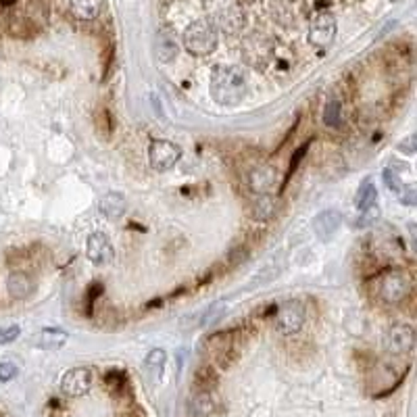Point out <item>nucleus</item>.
<instances>
[{
    "instance_id": "obj_18",
    "label": "nucleus",
    "mask_w": 417,
    "mask_h": 417,
    "mask_svg": "<svg viewBox=\"0 0 417 417\" xmlns=\"http://www.w3.org/2000/svg\"><path fill=\"white\" fill-rule=\"evenodd\" d=\"M215 409V400L207 390H194L190 398V417H209Z\"/></svg>"
},
{
    "instance_id": "obj_23",
    "label": "nucleus",
    "mask_w": 417,
    "mask_h": 417,
    "mask_svg": "<svg viewBox=\"0 0 417 417\" xmlns=\"http://www.w3.org/2000/svg\"><path fill=\"white\" fill-rule=\"evenodd\" d=\"M194 384H196V390H207V392H211V390L217 386L215 367H198V369H196Z\"/></svg>"
},
{
    "instance_id": "obj_12",
    "label": "nucleus",
    "mask_w": 417,
    "mask_h": 417,
    "mask_svg": "<svg viewBox=\"0 0 417 417\" xmlns=\"http://www.w3.org/2000/svg\"><path fill=\"white\" fill-rule=\"evenodd\" d=\"M278 184V169L273 165H259L248 176V186L255 194H269Z\"/></svg>"
},
{
    "instance_id": "obj_1",
    "label": "nucleus",
    "mask_w": 417,
    "mask_h": 417,
    "mask_svg": "<svg viewBox=\"0 0 417 417\" xmlns=\"http://www.w3.org/2000/svg\"><path fill=\"white\" fill-rule=\"evenodd\" d=\"M246 94H248V84L242 69L230 67V65L215 67L211 76V96L215 103L223 107H234L242 103Z\"/></svg>"
},
{
    "instance_id": "obj_6",
    "label": "nucleus",
    "mask_w": 417,
    "mask_h": 417,
    "mask_svg": "<svg viewBox=\"0 0 417 417\" xmlns=\"http://www.w3.org/2000/svg\"><path fill=\"white\" fill-rule=\"evenodd\" d=\"M182 148L171 140H153L148 146V163L155 171H169L178 165Z\"/></svg>"
},
{
    "instance_id": "obj_4",
    "label": "nucleus",
    "mask_w": 417,
    "mask_h": 417,
    "mask_svg": "<svg viewBox=\"0 0 417 417\" xmlns=\"http://www.w3.org/2000/svg\"><path fill=\"white\" fill-rule=\"evenodd\" d=\"M305 305L296 298H290L286 303H282L275 309V330L282 336H292L296 332H300V327L305 325Z\"/></svg>"
},
{
    "instance_id": "obj_20",
    "label": "nucleus",
    "mask_w": 417,
    "mask_h": 417,
    "mask_svg": "<svg viewBox=\"0 0 417 417\" xmlns=\"http://www.w3.org/2000/svg\"><path fill=\"white\" fill-rule=\"evenodd\" d=\"M219 26L228 32V34H238L244 26V13L238 5H232L228 7L221 17H219Z\"/></svg>"
},
{
    "instance_id": "obj_29",
    "label": "nucleus",
    "mask_w": 417,
    "mask_h": 417,
    "mask_svg": "<svg viewBox=\"0 0 417 417\" xmlns=\"http://www.w3.org/2000/svg\"><path fill=\"white\" fill-rule=\"evenodd\" d=\"M400 201L405 203V205H415V188L413 186H409V188H402L400 190Z\"/></svg>"
},
{
    "instance_id": "obj_3",
    "label": "nucleus",
    "mask_w": 417,
    "mask_h": 417,
    "mask_svg": "<svg viewBox=\"0 0 417 417\" xmlns=\"http://www.w3.org/2000/svg\"><path fill=\"white\" fill-rule=\"evenodd\" d=\"M413 290V280L405 269H390L382 275L380 296L388 305H400Z\"/></svg>"
},
{
    "instance_id": "obj_14",
    "label": "nucleus",
    "mask_w": 417,
    "mask_h": 417,
    "mask_svg": "<svg viewBox=\"0 0 417 417\" xmlns=\"http://www.w3.org/2000/svg\"><path fill=\"white\" fill-rule=\"evenodd\" d=\"M340 223H342V215H340V211H336V209H327V211L319 213V215L313 219V230H315L317 238H321V240H330V238L336 234V230L340 228Z\"/></svg>"
},
{
    "instance_id": "obj_27",
    "label": "nucleus",
    "mask_w": 417,
    "mask_h": 417,
    "mask_svg": "<svg viewBox=\"0 0 417 417\" xmlns=\"http://www.w3.org/2000/svg\"><path fill=\"white\" fill-rule=\"evenodd\" d=\"M17 373H19V369H17L15 363H11V361L0 363V382H11V380L17 377Z\"/></svg>"
},
{
    "instance_id": "obj_30",
    "label": "nucleus",
    "mask_w": 417,
    "mask_h": 417,
    "mask_svg": "<svg viewBox=\"0 0 417 417\" xmlns=\"http://www.w3.org/2000/svg\"><path fill=\"white\" fill-rule=\"evenodd\" d=\"M398 148H400L402 153H407V155H413V153H415V136H409L407 142L398 144Z\"/></svg>"
},
{
    "instance_id": "obj_17",
    "label": "nucleus",
    "mask_w": 417,
    "mask_h": 417,
    "mask_svg": "<svg viewBox=\"0 0 417 417\" xmlns=\"http://www.w3.org/2000/svg\"><path fill=\"white\" fill-rule=\"evenodd\" d=\"M101 213L111 219V221H117L126 215L128 211V201L121 192H107L103 198H101V205H99Z\"/></svg>"
},
{
    "instance_id": "obj_25",
    "label": "nucleus",
    "mask_w": 417,
    "mask_h": 417,
    "mask_svg": "<svg viewBox=\"0 0 417 417\" xmlns=\"http://www.w3.org/2000/svg\"><path fill=\"white\" fill-rule=\"evenodd\" d=\"M309 146H311V140H307L303 146H298L296 151H294V155H292V161H290V167H288V176H286V182L294 176V171H296V167H298V163L303 161V157L307 155V151H309ZM284 182V184H286Z\"/></svg>"
},
{
    "instance_id": "obj_8",
    "label": "nucleus",
    "mask_w": 417,
    "mask_h": 417,
    "mask_svg": "<svg viewBox=\"0 0 417 417\" xmlns=\"http://www.w3.org/2000/svg\"><path fill=\"white\" fill-rule=\"evenodd\" d=\"M242 53H244V59L248 65L253 67H265L273 55V44L267 36H261V34H253L244 40L242 44Z\"/></svg>"
},
{
    "instance_id": "obj_28",
    "label": "nucleus",
    "mask_w": 417,
    "mask_h": 417,
    "mask_svg": "<svg viewBox=\"0 0 417 417\" xmlns=\"http://www.w3.org/2000/svg\"><path fill=\"white\" fill-rule=\"evenodd\" d=\"M382 180H384V184L392 190V192H400L402 190V184H400V180L394 176V171H390V169H384V173H382Z\"/></svg>"
},
{
    "instance_id": "obj_15",
    "label": "nucleus",
    "mask_w": 417,
    "mask_h": 417,
    "mask_svg": "<svg viewBox=\"0 0 417 417\" xmlns=\"http://www.w3.org/2000/svg\"><path fill=\"white\" fill-rule=\"evenodd\" d=\"M67 338H69V334L59 327H44L34 336L32 344L42 350H59L67 344Z\"/></svg>"
},
{
    "instance_id": "obj_11",
    "label": "nucleus",
    "mask_w": 417,
    "mask_h": 417,
    "mask_svg": "<svg viewBox=\"0 0 417 417\" xmlns=\"http://www.w3.org/2000/svg\"><path fill=\"white\" fill-rule=\"evenodd\" d=\"M415 344V332L409 323H394L388 332L386 346L392 355H407Z\"/></svg>"
},
{
    "instance_id": "obj_2",
    "label": "nucleus",
    "mask_w": 417,
    "mask_h": 417,
    "mask_svg": "<svg viewBox=\"0 0 417 417\" xmlns=\"http://www.w3.org/2000/svg\"><path fill=\"white\" fill-rule=\"evenodd\" d=\"M217 26L203 17V19H196L192 22L186 32H184V46L190 55L194 57H207L211 55L215 49H217Z\"/></svg>"
},
{
    "instance_id": "obj_16",
    "label": "nucleus",
    "mask_w": 417,
    "mask_h": 417,
    "mask_svg": "<svg viewBox=\"0 0 417 417\" xmlns=\"http://www.w3.org/2000/svg\"><path fill=\"white\" fill-rule=\"evenodd\" d=\"M105 7V0H69V13L78 22H94Z\"/></svg>"
},
{
    "instance_id": "obj_13",
    "label": "nucleus",
    "mask_w": 417,
    "mask_h": 417,
    "mask_svg": "<svg viewBox=\"0 0 417 417\" xmlns=\"http://www.w3.org/2000/svg\"><path fill=\"white\" fill-rule=\"evenodd\" d=\"M7 290H9V296L13 300H26L34 292V280L30 278V273H26L22 269H15L7 278Z\"/></svg>"
},
{
    "instance_id": "obj_9",
    "label": "nucleus",
    "mask_w": 417,
    "mask_h": 417,
    "mask_svg": "<svg viewBox=\"0 0 417 417\" xmlns=\"http://www.w3.org/2000/svg\"><path fill=\"white\" fill-rule=\"evenodd\" d=\"M207 352L215 367L228 369L234 359H236V346H234V336L230 334H217L207 340Z\"/></svg>"
},
{
    "instance_id": "obj_19",
    "label": "nucleus",
    "mask_w": 417,
    "mask_h": 417,
    "mask_svg": "<svg viewBox=\"0 0 417 417\" xmlns=\"http://www.w3.org/2000/svg\"><path fill=\"white\" fill-rule=\"evenodd\" d=\"M275 209H278V205H275V198L271 194H259L253 203L250 215H253L255 221L263 223V221H269L275 215Z\"/></svg>"
},
{
    "instance_id": "obj_10",
    "label": "nucleus",
    "mask_w": 417,
    "mask_h": 417,
    "mask_svg": "<svg viewBox=\"0 0 417 417\" xmlns=\"http://www.w3.org/2000/svg\"><path fill=\"white\" fill-rule=\"evenodd\" d=\"M86 257L94 263V265H107L115 259V250L113 244L109 240V236L105 232H94L88 242H86Z\"/></svg>"
},
{
    "instance_id": "obj_21",
    "label": "nucleus",
    "mask_w": 417,
    "mask_h": 417,
    "mask_svg": "<svg viewBox=\"0 0 417 417\" xmlns=\"http://www.w3.org/2000/svg\"><path fill=\"white\" fill-rule=\"evenodd\" d=\"M165 361H167V352L163 348H153L146 359H144V369L153 380H159L163 375L165 369Z\"/></svg>"
},
{
    "instance_id": "obj_24",
    "label": "nucleus",
    "mask_w": 417,
    "mask_h": 417,
    "mask_svg": "<svg viewBox=\"0 0 417 417\" xmlns=\"http://www.w3.org/2000/svg\"><path fill=\"white\" fill-rule=\"evenodd\" d=\"M342 119V105L338 101H330L325 105V111H323V124L325 126H338Z\"/></svg>"
},
{
    "instance_id": "obj_22",
    "label": "nucleus",
    "mask_w": 417,
    "mask_h": 417,
    "mask_svg": "<svg viewBox=\"0 0 417 417\" xmlns=\"http://www.w3.org/2000/svg\"><path fill=\"white\" fill-rule=\"evenodd\" d=\"M355 203H357L359 211H367L369 207H373L377 203V190H375V186L371 182H363L361 188H359V192H357Z\"/></svg>"
},
{
    "instance_id": "obj_7",
    "label": "nucleus",
    "mask_w": 417,
    "mask_h": 417,
    "mask_svg": "<svg viewBox=\"0 0 417 417\" xmlns=\"http://www.w3.org/2000/svg\"><path fill=\"white\" fill-rule=\"evenodd\" d=\"M94 369L92 367H74L61 377V392L69 398L84 396L92 390Z\"/></svg>"
},
{
    "instance_id": "obj_31",
    "label": "nucleus",
    "mask_w": 417,
    "mask_h": 417,
    "mask_svg": "<svg viewBox=\"0 0 417 417\" xmlns=\"http://www.w3.org/2000/svg\"><path fill=\"white\" fill-rule=\"evenodd\" d=\"M390 3H402V0H390Z\"/></svg>"
},
{
    "instance_id": "obj_26",
    "label": "nucleus",
    "mask_w": 417,
    "mask_h": 417,
    "mask_svg": "<svg viewBox=\"0 0 417 417\" xmlns=\"http://www.w3.org/2000/svg\"><path fill=\"white\" fill-rule=\"evenodd\" d=\"M22 336V327L17 323L13 325H3L0 327V344H11Z\"/></svg>"
},
{
    "instance_id": "obj_5",
    "label": "nucleus",
    "mask_w": 417,
    "mask_h": 417,
    "mask_svg": "<svg viewBox=\"0 0 417 417\" xmlns=\"http://www.w3.org/2000/svg\"><path fill=\"white\" fill-rule=\"evenodd\" d=\"M336 17L330 11H317L309 22V42L315 49H327L336 38Z\"/></svg>"
}]
</instances>
